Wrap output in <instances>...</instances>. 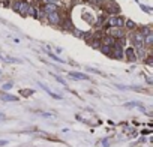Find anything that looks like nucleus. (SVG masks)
Here are the masks:
<instances>
[{
	"label": "nucleus",
	"instance_id": "2",
	"mask_svg": "<svg viewBox=\"0 0 153 147\" xmlns=\"http://www.w3.org/2000/svg\"><path fill=\"white\" fill-rule=\"evenodd\" d=\"M143 42H144V38H143L141 35H134V44H135V47H138V48H141Z\"/></svg>",
	"mask_w": 153,
	"mask_h": 147
},
{
	"label": "nucleus",
	"instance_id": "17",
	"mask_svg": "<svg viewBox=\"0 0 153 147\" xmlns=\"http://www.w3.org/2000/svg\"><path fill=\"white\" fill-rule=\"evenodd\" d=\"M143 32H144V35H147V36H150V29H144Z\"/></svg>",
	"mask_w": 153,
	"mask_h": 147
},
{
	"label": "nucleus",
	"instance_id": "9",
	"mask_svg": "<svg viewBox=\"0 0 153 147\" xmlns=\"http://www.w3.org/2000/svg\"><path fill=\"white\" fill-rule=\"evenodd\" d=\"M50 21L51 23H59V21H60V18H59L57 14H50Z\"/></svg>",
	"mask_w": 153,
	"mask_h": 147
},
{
	"label": "nucleus",
	"instance_id": "15",
	"mask_svg": "<svg viewBox=\"0 0 153 147\" xmlns=\"http://www.w3.org/2000/svg\"><path fill=\"white\" fill-rule=\"evenodd\" d=\"M116 56H117V57L122 56V50H120V48H116Z\"/></svg>",
	"mask_w": 153,
	"mask_h": 147
},
{
	"label": "nucleus",
	"instance_id": "14",
	"mask_svg": "<svg viewBox=\"0 0 153 147\" xmlns=\"http://www.w3.org/2000/svg\"><path fill=\"white\" fill-rule=\"evenodd\" d=\"M144 41L147 42V44H152V41H153V36H152V35H150V36H147V38L144 39Z\"/></svg>",
	"mask_w": 153,
	"mask_h": 147
},
{
	"label": "nucleus",
	"instance_id": "23",
	"mask_svg": "<svg viewBox=\"0 0 153 147\" xmlns=\"http://www.w3.org/2000/svg\"><path fill=\"white\" fill-rule=\"evenodd\" d=\"M2 119H5V116L2 114V113H0V120H2Z\"/></svg>",
	"mask_w": 153,
	"mask_h": 147
},
{
	"label": "nucleus",
	"instance_id": "13",
	"mask_svg": "<svg viewBox=\"0 0 153 147\" xmlns=\"http://www.w3.org/2000/svg\"><path fill=\"white\" fill-rule=\"evenodd\" d=\"M126 26L131 27V29H134V27H135V23H134V21H128V23H126Z\"/></svg>",
	"mask_w": 153,
	"mask_h": 147
},
{
	"label": "nucleus",
	"instance_id": "21",
	"mask_svg": "<svg viewBox=\"0 0 153 147\" xmlns=\"http://www.w3.org/2000/svg\"><path fill=\"white\" fill-rule=\"evenodd\" d=\"M75 35H77V36H83V32H78V30H77V32H75Z\"/></svg>",
	"mask_w": 153,
	"mask_h": 147
},
{
	"label": "nucleus",
	"instance_id": "20",
	"mask_svg": "<svg viewBox=\"0 0 153 147\" xmlns=\"http://www.w3.org/2000/svg\"><path fill=\"white\" fill-rule=\"evenodd\" d=\"M11 87H12V84H5L3 86V89H11Z\"/></svg>",
	"mask_w": 153,
	"mask_h": 147
},
{
	"label": "nucleus",
	"instance_id": "1",
	"mask_svg": "<svg viewBox=\"0 0 153 147\" xmlns=\"http://www.w3.org/2000/svg\"><path fill=\"white\" fill-rule=\"evenodd\" d=\"M29 5L26 3V2H17L15 3V11L17 12H21V14H27L29 12Z\"/></svg>",
	"mask_w": 153,
	"mask_h": 147
},
{
	"label": "nucleus",
	"instance_id": "10",
	"mask_svg": "<svg viewBox=\"0 0 153 147\" xmlns=\"http://www.w3.org/2000/svg\"><path fill=\"white\" fill-rule=\"evenodd\" d=\"M113 42H114V39H113V38H110V36H107V38H104V44H105V45H107V47L113 45Z\"/></svg>",
	"mask_w": 153,
	"mask_h": 147
},
{
	"label": "nucleus",
	"instance_id": "3",
	"mask_svg": "<svg viewBox=\"0 0 153 147\" xmlns=\"http://www.w3.org/2000/svg\"><path fill=\"white\" fill-rule=\"evenodd\" d=\"M69 77L75 78V80H87V75H84V74H80V72H69Z\"/></svg>",
	"mask_w": 153,
	"mask_h": 147
},
{
	"label": "nucleus",
	"instance_id": "19",
	"mask_svg": "<svg viewBox=\"0 0 153 147\" xmlns=\"http://www.w3.org/2000/svg\"><path fill=\"white\" fill-rule=\"evenodd\" d=\"M56 80H57V81H59V83H62V84H66V83L63 81V80H62V78H59V77H56Z\"/></svg>",
	"mask_w": 153,
	"mask_h": 147
},
{
	"label": "nucleus",
	"instance_id": "18",
	"mask_svg": "<svg viewBox=\"0 0 153 147\" xmlns=\"http://www.w3.org/2000/svg\"><path fill=\"white\" fill-rule=\"evenodd\" d=\"M8 144V141H5V140H0V146H6Z\"/></svg>",
	"mask_w": 153,
	"mask_h": 147
},
{
	"label": "nucleus",
	"instance_id": "22",
	"mask_svg": "<svg viewBox=\"0 0 153 147\" xmlns=\"http://www.w3.org/2000/svg\"><path fill=\"white\" fill-rule=\"evenodd\" d=\"M47 2H48V3H53V5H54V3L57 2V0H47Z\"/></svg>",
	"mask_w": 153,
	"mask_h": 147
},
{
	"label": "nucleus",
	"instance_id": "6",
	"mask_svg": "<svg viewBox=\"0 0 153 147\" xmlns=\"http://www.w3.org/2000/svg\"><path fill=\"white\" fill-rule=\"evenodd\" d=\"M54 11H56V5L48 3L45 6V12H48V14H54Z\"/></svg>",
	"mask_w": 153,
	"mask_h": 147
},
{
	"label": "nucleus",
	"instance_id": "8",
	"mask_svg": "<svg viewBox=\"0 0 153 147\" xmlns=\"http://www.w3.org/2000/svg\"><path fill=\"white\" fill-rule=\"evenodd\" d=\"M3 101H18L17 96H12V95H2Z\"/></svg>",
	"mask_w": 153,
	"mask_h": 147
},
{
	"label": "nucleus",
	"instance_id": "5",
	"mask_svg": "<svg viewBox=\"0 0 153 147\" xmlns=\"http://www.w3.org/2000/svg\"><path fill=\"white\" fill-rule=\"evenodd\" d=\"M39 86H41V87H42L44 90H47V93H50V95H51L53 98H54V99H62V96H60V95H56V93H53V92H51L48 87H47V86H44L42 83H39Z\"/></svg>",
	"mask_w": 153,
	"mask_h": 147
},
{
	"label": "nucleus",
	"instance_id": "11",
	"mask_svg": "<svg viewBox=\"0 0 153 147\" xmlns=\"http://www.w3.org/2000/svg\"><path fill=\"white\" fill-rule=\"evenodd\" d=\"M6 60H8V62H12V63H21V60H20V59H14V57H8Z\"/></svg>",
	"mask_w": 153,
	"mask_h": 147
},
{
	"label": "nucleus",
	"instance_id": "16",
	"mask_svg": "<svg viewBox=\"0 0 153 147\" xmlns=\"http://www.w3.org/2000/svg\"><path fill=\"white\" fill-rule=\"evenodd\" d=\"M102 51H104V53H110V47H107V45H105L104 48H102Z\"/></svg>",
	"mask_w": 153,
	"mask_h": 147
},
{
	"label": "nucleus",
	"instance_id": "24",
	"mask_svg": "<svg viewBox=\"0 0 153 147\" xmlns=\"http://www.w3.org/2000/svg\"><path fill=\"white\" fill-rule=\"evenodd\" d=\"M0 59H3V57H2V56H0Z\"/></svg>",
	"mask_w": 153,
	"mask_h": 147
},
{
	"label": "nucleus",
	"instance_id": "4",
	"mask_svg": "<svg viewBox=\"0 0 153 147\" xmlns=\"http://www.w3.org/2000/svg\"><path fill=\"white\" fill-rule=\"evenodd\" d=\"M122 20L120 18H119V17H111L110 18V21H108V24L110 26H122Z\"/></svg>",
	"mask_w": 153,
	"mask_h": 147
},
{
	"label": "nucleus",
	"instance_id": "12",
	"mask_svg": "<svg viewBox=\"0 0 153 147\" xmlns=\"http://www.w3.org/2000/svg\"><path fill=\"white\" fill-rule=\"evenodd\" d=\"M113 35H116V36H123V33H122L120 30L116 29V30H113Z\"/></svg>",
	"mask_w": 153,
	"mask_h": 147
},
{
	"label": "nucleus",
	"instance_id": "7",
	"mask_svg": "<svg viewBox=\"0 0 153 147\" xmlns=\"http://www.w3.org/2000/svg\"><path fill=\"white\" fill-rule=\"evenodd\" d=\"M126 56H128V59L131 60V62H134V60L137 59V57L134 56V50H132V48H128V50H126Z\"/></svg>",
	"mask_w": 153,
	"mask_h": 147
}]
</instances>
